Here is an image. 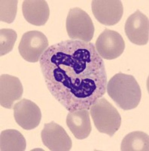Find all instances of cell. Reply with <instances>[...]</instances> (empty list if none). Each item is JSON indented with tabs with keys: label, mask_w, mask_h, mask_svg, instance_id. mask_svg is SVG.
Here are the masks:
<instances>
[{
	"label": "cell",
	"mask_w": 149,
	"mask_h": 151,
	"mask_svg": "<svg viewBox=\"0 0 149 151\" xmlns=\"http://www.w3.org/2000/svg\"><path fill=\"white\" fill-rule=\"evenodd\" d=\"M14 116L16 122L25 130H32L38 127L41 119L40 108L30 100L24 99L14 106Z\"/></svg>",
	"instance_id": "cell-9"
},
{
	"label": "cell",
	"mask_w": 149,
	"mask_h": 151,
	"mask_svg": "<svg viewBox=\"0 0 149 151\" xmlns=\"http://www.w3.org/2000/svg\"><path fill=\"white\" fill-rule=\"evenodd\" d=\"M43 144L51 151H69L72 146V139L61 125L55 122L45 123L41 132Z\"/></svg>",
	"instance_id": "cell-8"
},
{
	"label": "cell",
	"mask_w": 149,
	"mask_h": 151,
	"mask_svg": "<svg viewBox=\"0 0 149 151\" xmlns=\"http://www.w3.org/2000/svg\"><path fill=\"white\" fill-rule=\"evenodd\" d=\"M124 30L132 43L137 45H146L149 40L148 17L137 10L127 18Z\"/></svg>",
	"instance_id": "cell-10"
},
{
	"label": "cell",
	"mask_w": 149,
	"mask_h": 151,
	"mask_svg": "<svg viewBox=\"0 0 149 151\" xmlns=\"http://www.w3.org/2000/svg\"><path fill=\"white\" fill-rule=\"evenodd\" d=\"M90 113L96 129L110 137H112L121 125L120 113L104 98H100L94 102L90 108Z\"/></svg>",
	"instance_id": "cell-3"
},
{
	"label": "cell",
	"mask_w": 149,
	"mask_h": 151,
	"mask_svg": "<svg viewBox=\"0 0 149 151\" xmlns=\"http://www.w3.org/2000/svg\"><path fill=\"white\" fill-rule=\"evenodd\" d=\"M26 147V139L20 132L14 129H8L1 132V151H24Z\"/></svg>",
	"instance_id": "cell-14"
},
{
	"label": "cell",
	"mask_w": 149,
	"mask_h": 151,
	"mask_svg": "<svg viewBox=\"0 0 149 151\" xmlns=\"http://www.w3.org/2000/svg\"><path fill=\"white\" fill-rule=\"evenodd\" d=\"M39 64L48 89L69 111L90 110L106 91L105 63L93 43L69 40L53 44Z\"/></svg>",
	"instance_id": "cell-1"
},
{
	"label": "cell",
	"mask_w": 149,
	"mask_h": 151,
	"mask_svg": "<svg viewBox=\"0 0 149 151\" xmlns=\"http://www.w3.org/2000/svg\"><path fill=\"white\" fill-rule=\"evenodd\" d=\"M91 7L95 18L106 26L118 24L123 14V4L119 0H93Z\"/></svg>",
	"instance_id": "cell-7"
},
{
	"label": "cell",
	"mask_w": 149,
	"mask_h": 151,
	"mask_svg": "<svg viewBox=\"0 0 149 151\" xmlns=\"http://www.w3.org/2000/svg\"><path fill=\"white\" fill-rule=\"evenodd\" d=\"M24 89L21 80L14 76H0V104L2 107L12 109L16 101L21 100Z\"/></svg>",
	"instance_id": "cell-11"
},
{
	"label": "cell",
	"mask_w": 149,
	"mask_h": 151,
	"mask_svg": "<svg viewBox=\"0 0 149 151\" xmlns=\"http://www.w3.org/2000/svg\"><path fill=\"white\" fill-rule=\"evenodd\" d=\"M95 48L102 58L114 60L123 54L125 42L119 33L105 29L97 38Z\"/></svg>",
	"instance_id": "cell-6"
},
{
	"label": "cell",
	"mask_w": 149,
	"mask_h": 151,
	"mask_svg": "<svg viewBox=\"0 0 149 151\" xmlns=\"http://www.w3.org/2000/svg\"><path fill=\"white\" fill-rule=\"evenodd\" d=\"M108 96L124 110L135 109L139 104L142 91L137 81L131 75L122 73L115 74L106 86Z\"/></svg>",
	"instance_id": "cell-2"
},
{
	"label": "cell",
	"mask_w": 149,
	"mask_h": 151,
	"mask_svg": "<svg viewBox=\"0 0 149 151\" xmlns=\"http://www.w3.org/2000/svg\"><path fill=\"white\" fill-rule=\"evenodd\" d=\"M17 0H1L0 1V21L11 24L14 21L17 11Z\"/></svg>",
	"instance_id": "cell-16"
},
{
	"label": "cell",
	"mask_w": 149,
	"mask_h": 151,
	"mask_svg": "<svg viewBox=\"0 0 149 151\" xmlns=\"http://www.w3.org/2000/svg\"><path fill=\"white\" fill-rule=\"evenodd\" d=\"M66 125L76 138L85 139L92 130L90 112L86 109L69 111L66 116Z\"/></svg>",
	"instance_id": "cell-13"
},
{
	"label": "cell",
	"mask_w": 149,
	"mask_h": 151,
	"mask_svg": "<svg viewBox=\"0 0 149 151\" xmlns=\"http://www.w3.org/2000/svg\"><path fill=\"white\" fill-rule=\"evenodd\" d=\"M22 12L25 20L35 26L45 25L50 16L49 7L45 0H25Z\"/></svg>",
	"instance_id": "cell-12"
},
{
	"label": "cell",
	"mask_w": 149,
	"mask_h": 151,
	"mask_svg": "<svg viewBox=\"0 0 149 151\" xmlns=\"http://www.w3.org/2000/svg\"><path fill=\"white\" fill-rule=\"evenodd\" d=\"M120 150L122 151H148V134L139 131L130 132L122 141Z\"/></svg>",
	"instance_id": "cell-15"
},
{
	"label": "cell",
	"mask_w": 149,
	"mask_h": 151,
	"mask_svg": "<svg viewBox=\"0 0 149 151\" xmlns=\"http://www.w3.org/2000/svg\"><path fill=\"white\" fill-rule=\"evenodd\" d=\"M49 43L46 36L40 31H29L23 35L18 45L20 55L25 60L36 63L48 49Z\"/></svg>",
	"instance_id": "cell-5"
},
{
	"label": "cell",
	"mask_w": 149,
	"mask_h": 151,
	"mask_svg": "<svg viewBox=\"0 0 149 151\" xmlns=\"http://www.w3.org/2000/svg\"><path fill=\"white\" fill-rule=\"evenodd\" d=\"M17 35L12 29H2L0 30V55L3 56L11 52Z\"/></svg>",
	"instance_id": "cell-17"
},
{
	"label": "cell",
	"mask_w": 149,
	"mask_h": 151,
	"mask_svg": "<svg viewBox=\"0 0 149 151\" xmlns=\"http://www.w3.org/2000/svg\"><path fill=\"white\" fill-rule=\"evenodd\" d=\"M66 28L72 40L90 42L94 35V25L91 17L80 8L70 9L66 17Z\"/></svg>",
	"instance_id": "cell-4"
}]
</instances>
